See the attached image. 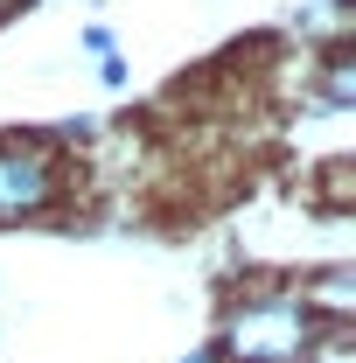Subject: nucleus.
Listing matches in <instances>:
<instances>
[{
    "mask_svg": "<svg viewBox=\"0 0 356 363\" xmlns=\"http://www.w3.org/2000/svg\"><path fill=\"white\" fill-rule=\"evenodd\" d=\"M321 342V321H314L308 301H252L223 321L217 335V363H308V350Z\"/></svg>",
    "mask_w": 356,
    "mask_h": 363,
    "instance_id": "obj_1",
    "label": "nucleus"
},
{
    "mask_svg": "<svg viewBox=\"0 0 356 363\" xmlns=\"http://www.w3.org/2000/svg\"><path fill=\"white\" fill-rule=\"evenodd\" d=\"M189 363H217V350H196V357H189Z\"/></svg>",
    "mask_w": 356,
    "mask_h": 363,
    "instance_id": "obj_5",
    "label": "nucleus"
},
{
    "mask_svg": "<svg viewBox=\"0 0 356 363\" xmlns=\"http://www.w3.org/2000/svg\"><path fill=\"white\" fill-rule=\"evenodd\" d=\"M56 189H63V175H56V154L43 140H0V224L43 217Z\"/></svg>",
    "mask_w": 356,
    "mask_h": 363,
    "instance_id": "obj_2",
    "label": "nucleus"
},
{
    "mask_svg": "<svg viewBox=\"0 0 356 363\" xmlns=\"http://www.w3.org/2000/svg\"><path fill=\"white\" fill-rule=\"evenodd\" d=\"M314 301L335 308V315H350V308H356V272L350 266H328L321 279H314Z\"/></svg>",
    "mask_w": 356,
    "mask_h": 363,
    "instance_id": "obj_4",
    "label": "nucleus"
},
{
    "mask_svg": "<svg viewBox=\"0 0 356 363\" xmlns=\"http://www.w3.org/2000/svg\"><path fill=\"white\" fill-rule=\"evenodd\" d=\"M321 105H328V112H350L356 105V56L350 49H335V56L321 63Z\"/></svg>",
    "mask_w": 356,
    "mask_h": 363,
    "instance_id": "obj_3",
    "label": "nucleus"
}]
</instances>
